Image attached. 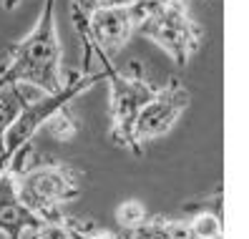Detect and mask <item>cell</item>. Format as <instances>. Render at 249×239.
<instances>
[{
  "label": "cell",
  "mask_w": 249,
  "mask_h": 239,
  "mask_svg": "<svg viewBox=\"0 0 249 239\" xmlns=\"http://www.w3.org/2000/svg\"><path fill=\"white\" fill-rule=\"evenodd\" d=\"M3 171L16 199L40 221L63 217V204L78 199L83 191V174L76 166L40 156L31 144L18 148Z\"/></svg>",
  "instance_id": "cell-1"
},
{
  "label": "cell",
  "mask_w": 249,
  "mask_h": 239,
  "mask_svg": "<svg viewBox=\"0 0 249 239\" xmlns=\"http://www.w3.org/2000/svg\"><path fill=\"white\" fill-rule=\"evenodd\" d=\"M71 83L63 71V46L55 25V0H43L38 23L0 66V86H28L40 93H61Z\"/></svg>",
  "instance_id": "cell-2"
},
{
  "label": "cell",
  "mask_w": 249,
  "mask_h": 239,
  "mask_svg": "<svg viewBox=\"0 0 249 239\" xmlns=\"http://www.w3.org/2000/svg\"><path fill=\"white\" fill-rule=\"evenodd\" d=\"M136 8V33L156 43L177 66L192 63L204 31L192 18L184 0H141Z\"/></svg>",
  "instance_id": "cell-3"
},
{
  "label": "cell",
  "mask_w": 249,
  "mask_h": 239,
  "mask_svg": "<svg viewBox=\"0 0 249 239\" xmlns=\"http://www.w3.org/2000/svg\"><path fill=\"white\" fill-rule=\"evenodd\" d=\"M101 68L106 73L108 81V116H111V141L116 146L126 148V151L136 154L134 146V124L136 116L143 109V103L149 101L156 91V86L146 78V73L139 61L131 63L126 71H116L111 66V58H98Z\"/></svg>",
  "instance_id": "cell-4"
},
{
  "label": "cell",
  "mask_w": 249,
  "mask_h": 239,
  "mask_svg": "<svg viewBox=\"0 0 249 239\" xmlns=\"http://www.w3.org/2000/svg\"><path fill=\"white\" fill-rule=\"evenodd\" d=\"M136 5L98 8L83 18H73L76 31L81 36V46H83V58H81L83 68L91 55L113 58L116 53H121L126 48L131 36L136 33V16H139Z\"/></svg>",
  "instance_id": "cell-5"
},
{
  "label": "cell",
  "mask_w": 249,
  "mask_h": 239,
  "mask_svg": "<svg viewBox=\"0 0 249 239\" xmlns=\"http://www.w3.org/2000/svg\"><path fill=\"white\" fill-rule=\"evenodd\" d=\"M192 96L179 78H169L164 86H156L154 96L143 103V109L136 116L134 124V146L136 156L143 154L146 144H151L179 124V118L186 113Z\"/></svg>",
  "instance_id": "cell-6"
},
{
  "label": "cell",
  "mask_w": 249,
  "mask_h": 239,
  "mask_svg": "<svg viewBox=\"0 0 249 239\" xmlns=\"http://www.w3.org/2000/svg\"><path fill=\"white\" fill-rule=\"evenodd\" d=\"M126 239H196L186 219H171L164 214L146 217L139 227L124 232Z\"/></svg>",
  "instance_id": "cell-7"
},
{
  "label": "cell",
  "mask_w": 249,
  "mask_h": 239,
  "mask_svg": "<svg viewBox=\"0 0 249 239\" xmlns=\"http://www.w3.org/2000/svg\"><path fill=\"white\" fill-rule=\"evenodd\" d=\"M96 229V221H83L76 217H58V219H46L38 221L36 227L23 232L20 239H81L83 234H89Z\"/></svg>",
  "instance_id": "cell-8"
},
{
  "label": "cell",
  "mask_w": 249,
  "mask_h": 239,
  "mask_svg": "<svg viewBox=\"0 0 249 239\" xmlns=\"http://www.w3.org/2000/svg\"><path fill=\"white\" fill-rule=\"evenodd\" d=\"M28 86H0V159H3V139L10 124L20 113L23 103L28 101Z\"/></svg>",
  "instance_id": "cell-9"
},
{
  "label": "cell",
  "mask_w": 249,
  "mask_h": 239,
  "mask_svg": "<svg viewBox=\"0 0 249 239\" xmlns=\"http://www.w3.org/2000/svg\"><path fill=\"white\" fill-rule=\"evenodd\" d=\"M40 129L48 131V136L55 141H71L78 133V118L71 111V101H63L48 113Z\"/></svg>",
  "instance_id": "cell-10"
},
{
  "label": "cell",
  "mask_w": 249,
  "mask_h": 239,
  "mask_svg": "<svg viewBox=\"0 0 249 239\" xmlns=\"http://www.w3.org/2000/svg\"><path fill=\"white\" fill-rule=\"evenodd\" d=\"M189 229L196 239H224V227H222V214L219 212H199L189 221Z\"/></svg>",
  "instance_id": "cell-11"
},
{
  "label": "cell",
  "mask_w": 249,
  "mask_h": 239,
  "mask_svg": "<svg viewBox=\"0 0 249 239\" xmlns=\"http://www.w3.org/2000/svg\"><path fill=\"white\" fill-rule=\"evenodd\" d=\"M146 217H149V212H146V206L139 199H126V202L119 204V209H116V224H119L124 232L139 227Z\"/></svg>",
  "instance_id": "cell-12"
},
{
  "label": "cell",
  "mask_w": 249,
  "mask_h": 239,
  "mask_svg": "<svg viewBox=\"0 0 249 239\" xmlns=\"http://www.w3.org/2000/svg\"><path fill=\"white\" fill-rule=\"evenodd\" d=\"M141 0H68L71 18H83L98 8H116V5H136Z\"/></svg>",
  "instance_id": "cell-13"
},
{
  "label": "cell",
  "mask_w": 249,
  "mask_h": 239,
  "mask_svg": "<svg viewBox=\"0 0 249 239\" xmlns=\"http://www.w3.org/2000/svg\"><path fill=\"white\" fill-rule=\"evenodd\" d=\"M81 239H121V234H116V232H108V229H101V227H96V229H91L89 234H83Z\"/></svg>",
  "instance_id": "cell-14"
},
{
  "label": "cell",
  "mask_w": 249,
  "mask_h": 239,
  "mask_svg": "<svg viewBox=\"0 0 249 239\" xmlns=\"http://www.w3.org/2000/svg\"><path fill=\"white\" fill-rule=\"evenodd\" d=\"M0 3H3L5 10H16V8L20 5V0H0Z\"/></svg>",
  "instance_id": "cell-15"
}]
</instances>
